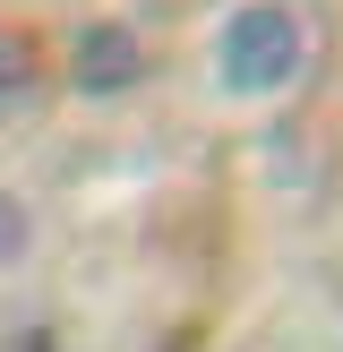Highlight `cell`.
<instances>
[{
  "label": "cell",
  "instance_id": "1",
  "mask_svg": "<svg viewBox=\"0 0 343 352\" xmlns=\"http://www.w3.org/2000/svg\"><path fill=\"white\" fill-rule=\"evenodd\" d=\"M300 60H309V43H300V17L283 0H240L215 34V78L232 95H283L300 78Z\"/></svg>",
  "mask_w": 343,
  "mask_h": 352
},
{
  "label": "cell",
  "instance_id": "2",
  "mask_svg": "<svg viewBox=\"0 0 343 352\" xmlns=\"http://www.w3.org/2000/svg\"><path fill=\"white\" fill-rule=\"evenodd\" d=\"M137 78H146V43H137V26L95 17V26L69 34V86H78V95H129Z\"/></svg>",
  "mask_w": 343,
  "mask_h": 352
},
{
  "label": "cell",
  "instance_id": "3",
  "mask_svg": "<svg viewBox=\"0 0 343 352\" xmlns=\"http://www.w3.org/2000/svg\"><path fill=\"white\" fill-rule=\"evenodd\" d=\"M34 78H43V60H34V34L0 26V120H9V112H26Z\"/></svg>",
  "mask_w": 343,
  "mask_h": 352
},
{
  "label": "cell",
  "instance_id": "4",
  "mask_svg": "<svg viewBox=\"0 0 343 352\" xmlns=\"http://www.w3.org/2000/svg\"><path fill=\"white\" fill-rule=\"evenodd\" d=\"M26 250H34V215H26L17 189H0V267H17Z\"/></svg>",
  "mask_w": 343,
  "mask_h": 352
}]
</instances>
